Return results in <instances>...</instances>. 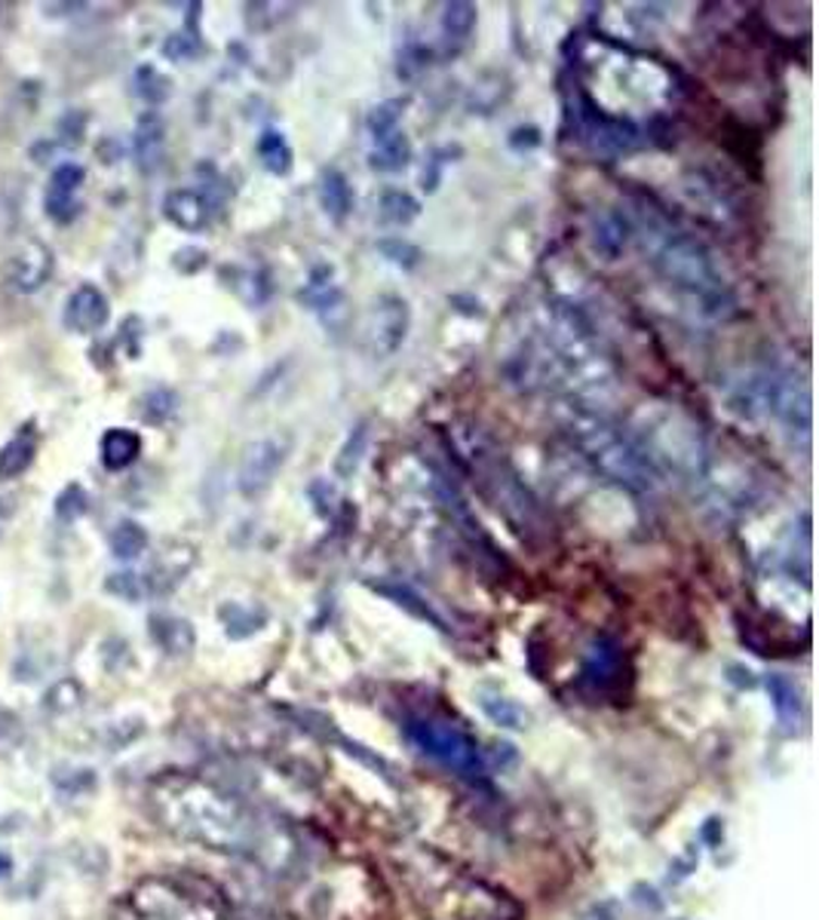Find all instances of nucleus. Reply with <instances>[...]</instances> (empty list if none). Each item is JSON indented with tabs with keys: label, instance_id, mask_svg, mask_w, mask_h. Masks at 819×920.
<instances>
[{
	"label": "nucleus",
	"instance_id": "1",
	"mask_svg": "<svg viewBox=\"0 0 819 920\" xmlns=\"http://www.w3.org/2000/svg\"><path fill=\"white\" fill-rule=\"evenodd\" d=\"M151 804L170 832L212 850H243L256 837L252 819L237 801L185 773L157 780L151 785Z\"/></svg>",
	"mask_w": 819,
	"mask_h": 920
},
{
	"label": "nucleus",
	"instance_id": "2",
	"mask_svg": "<svg viewBox=\"0 0 819 920\" xmlns=\"http://www.w3.org/2000/svg\"><path fill=\"white\" fill-rule=\"evenodd\" d=\"M638 237L645 239L650 261L666 283H672L691 301H697L706 316H724L734 307L731 289L724 286L716 261L700 239L684 234L679 227H669L663 215L657 209H648V206L642 209V234Z\"/></svg>",
	"mask_w": 819,
	"mask_h": 920
},
{
	"label": "nucleus",
	"instance_id": "3",
	"mask_svg": "<svg viewBox=\"0 0 819 920\" xmlns=\"http://www.w3.org/2000/svg\"><path fill=\"white\" fill-rule=\"evenodd\" d=\"M568 430L586 451V458L593 460L605 476L626 485L632 492L654 488L657 470L650 467L645 451L632 439H626L605 414H596L593 409H574Z\"/></svg>",
	"mask_w": 819,
	"mask_h": 920
},
{
	"label": "nucleus",
	"instance_id": "4",
	"mask_svg": "<svg viewBox=\"0 0 819 920\" xmlns=\"http://www.w3.org/2000/svg\"><path fill=\"white\" fill-rule=\"evenodd\" d=\"M564 102H568L564 114L574 129V138L598 160H615L638 145V126L623 114L605 111L581 84L568 86Z\"/></svg>",
	"mask_w": 819,
	"mask_h": 920
},
{
	"label": "nucleus",
	"instance_id": "5",
	"mask_svg": "<svg viewBox=\"0 0 819 920\" xmlns=\"http://www.w3.org/2000/svg\"><path fill=\"white\" fill-rule=\"evenodd\" d=\"M409 736L414 739L418 749L430 755V758H436L439 764L451 767L458 773L479 770V755L473 739L461 728L448 724V721H424V718L411 721Z\"/></svg>",
	"mask_w": 819,
	"mask_h": 920
},
{
	"label": "nucleus",
	"instance_id": "6",
	"mask_svg": "<svg viewBox=\"0 0 819 920\" xmlns=\"http://www.w3.org/2000/svg\"><path fill=\"white\" fill-rule=\"evenodd\" d=\"M406 328H409V304L402 298H393V295L381 298L372 307L369 328H365L372 353L375 357H390L393 350L406 341Z\"/></svg>",
	"mask_w": 819,
	"mask_h": 920
},
{
	"label": "nucleus",
	"instance_id": "7",
	"mask_svg": "<svg viewBox=\"0 0 819 920\" xmlns=\"http://www.w3.org/2000/svg\"><path fill=\"white\" fill-rule=\"evenodd\" d=\"M286 460V443L280 439H258L246 448L243 463H239V488L243 495L256 497L264 488H271L273 476L280 473Z\"/></svg>",
	"mask_w": 819,
	"mask_h": 920
},
{
	"label": "nucleus",
	"instance_id": "8",
	"mask_svg": "<svg viewBox=\"0 0 819 920\" xmlns=\"http://www.w3.org/2000/svg\"><path fill=\"white\" fill-rule=\"evenodd\" d=\"M111 316V304L104 298V291L99 286H80L69 295L65 310H62V323L74 335H96L99 328L108 325Z\"/></svg>",
	"mask_w": 819,
	"mask_h": 920
},
{
	"label": "nucleus",
	"instance_id": "9",
	"mask_svg": "<svg viewBox=\"0 0 819 920\" xmlns=\"http://www.w3.org/2000/svg\"><path fill=\"white\" fill-rule=\"evenodd\" d=\"M84 166H77V163H62V166L52 170L47 197H44L47 215H50L52 222L65 224L74 219V212H77V190L84 185Z\"/></svg>",
	"mask_w": 819,
	"mask_h": 920
},
{
	"label": "nucleus",
	"instance_id": "10",
	"mask_svg": "<svg viewBox=\"0 0 819 920\" xmlns=\"http://www.w3.org/2000/svg\"><path fill=\"white\" fill-rule=\"evenodd\" d=\"M485 485H488L492 500H495L497 507H504V512L510 515L512 522L529 525V519L537 512V507H534V497L522 488V482L512 476L510 470L492 467V470L485 473Z\"/></svg>",
	"mask_w": 819,
	"mask_h": 920
},
{
	"label": "nucleus",
	"instance_id": "11",
	"mask_svg": "<svg viewBox=\"0 0 819 920\" xmlns=\"http://www.w3.org/2000/svg\"><path fill=\"white\" fill-rule=\"evenodd\" d=\"M630 237L632 224L626 222V215H620L615 209L598 212L596 222H593V249H596L605 261H617V258L623 256Z\"/></svg>",
	"mask_w": 819,
	"mask_h": 920
},
{
	"label": "nucleus",
	"instance_id": "12",
	"mask_svg": "<svg viewBox=\"0 0 819 920\" xmlns=\"http://www.w3.org/2000/svg\"><path fill=\"white\" fill-rule=\"evenodd\" d=\"M163 212L182 231H203L206 224H209V200H206L203 194H197V190L190 188L166 194Z\"/></svg>",
	"mask_w": 819,
	"mask_h": 920
},
{
	"label": "nucleus",
	"instance_id": "13",
	"mask_svg": "<svg viewBox=\"0 0 819 920\" xmlns=\"http://www.w3.org/2000/svg\"><path fill=\"white\" fill-rule=\"evenodd\" d=\"M141 451V436L136 430H123V426H114L108 430L102 436V463L108 470H126L133 460L138 458Z\"/></svg>",
	"mask_w": 819,
	"mask_h": 920
},
{
	"label": "nucleus",
	"instance_id": "14",
	"mask_svg": "<svg viewBox=\"0 0 819 920\" xmlns=\"http://www.w3.org/2000/svg\"><path fill=\"white\" fill-rule=\"evenodd\" d=\"M320 203L332 222H344L353 209V190L338 170H325L320 178Z\"/></svg>",
	"mask_w": 819,
	"mask_h": 920
},
{
	"label": "nucleus",
	"instance_id": "15",
	"mask_svg": "<svg viewBox=\"0 0 819 920\" xmlns=\"http://www.w3.org/2000/svg\"><path fill=\"white\" fill-rule=\"evenodd\" d=\"M37 455V439L32 430H22L16 433L10 443L0 448V478H18L32 463H35Z\"/></svg>",
	"mask_w": 819,
	"mask_h": 920
},
{
	"label": "nucleus",
	"instance_id": "16",
	"mask_svg": "<svg viewBox=\"0 0 819 920\" xmlns=\"http://www.w3.org/2000/svg\"><path fill=\"white\" fill-rule=\"evenodd\" d=\"M151 635H154V642L160 645V648L166 650V654H175V657H182V654H188L190 648H194V630H190L188 620H178V617H154L151 620Z\"/></svg>",
	"mask_w": 819,
	"mask_h": 920
},
{
	"label": "nucleus",
	"instance_id": "17",
	"mask_svg": "<svg viewBox=\"0 0 819 920\" xmlns=\"http://www.w3.org/2000/svg\"><path fill=\"white\" fill-rule=\"evenodd\" d=\"M411 160V145L409 136L402 129H396L393 136L381 138L377 148L372 151V170L381 172H399L409 166Z\"/></svg>",
	"mask_w": 819,
	"mask_h": 920
},
{
	"label": "nucleus",
	"instance_id": "18",
	"mask_svg": "<svg viewBox=\"0 0 819 920\" xmlns=\"http://www.w3.org/2000/svg\"><path fill=\"white\" fill-rule=\"evenodd\" d=\"M108 544H111V552H114L117 559L129 562V559H138V556L148 549V534H145V529H141L138 522L123 519L117 529L111 531Z\"/></svg>",
	"mask_w": 819,
	"mask_h": 920
},
{
	"label": "nucleus",
	"instance_id": "19",
	"mask_svg": "<svg viewBox=\"0 0 819 920\" xmlns=\"http://www.w3.org/2000/svg\"><path fill=\"white\" fill-rule=\"evenodd\" d=\"M258 157L273 175H286L291 170V148L280 129H264L258 138Z\"/></svg>",
	"mask_w": 819,
	"mask_h": 920
},
{
	"label": "nucleus",
	"instance_id": "20",
	"mask_svg": "<svg viewBox=\"0 0 819 920\" xmlns=\"http://www.w3.org/2000/svg\"><path fill=\"white\" fill-rule=\"evenodd\" d=\"M298 298H301L310 310H325V307L335 304V301L342 298V291L332 283V268H317L308 286L298 291Z\"/></svg>",
	"mask_w": 819,
	"mask_h": 920
},
{
	"label": "nucleus",
	"instance_id": "21",
	"mask_svg": "<svg viewBox=\"0 0 819 920\" xmlns=\"http://www.w3.org/2000/svg\"><path fill=\"white\" fill-rule=\"evenodd\" d=\"M421 215V203L402 194V190H387L381 197V222L384 224H409Z\"/></svg>",
	"mask_w": 819,
	"mask_h": 920
},
{
	"label": "nucleus",
	"instance_id": "22",
	"mask_svg": "<svg viewBox=\"0 0 819 920\" xmlns=\"http://www.w3.org/2000/svg\"><path fill=\"white\" fill-rule=\"evenodd\" d=\"M473 25H476V7L473 3H448L445 7L443 32L448 35V40L463 43L467 37L473 35Z\"/></svg>",
	"mask_w": 819,
	"mask_h": 920
},
{
	"label": "nucleus",
	"instance_id": "23",
	"mask_svg": "<svg viewBox=\"0 0 819 920\" xmlns=\"http://www.w3.org/2000/svg\"><path fill=\"white\" fill-rule=\"evenodd\" d=\"M365 445H369V424H359L350 436H347V443H344L342 455H338V460H335V473L342 478H350L353 473H357L359 460H362V451H365Z\"/></svg>",
	"mask_w": 819,
	"mask_h": 920
},
{
	"label": "nucleus",
	"instance_id": "24",
	"mask_svg": "<svg viewBox=\"0 0 819 920\" xmlns=\"http://www.w3.org/2000/svg\"><path fill=\"white\" fill-rule=\"evenodd\" d=\"M402 108H406V102L402 99H390V102H381L369 114V133H372V138H375V145L381 141V138L393 136L396 129H399V117H402Z\"/></svg>",
	"mask_w": 819,
	"mask_h": 920
},
{
	"label": "nucleus",
	"instance_id": "25",
	"mask_svg": "<svg viewBox=\"0 0 819 920\" xmlns=\"http://www.w3.org/2000/svg\"><path fill=\"white\" fill-rule=\"evenodd\" d=\"M222 617L231 638H246V635H252V632L261 630V623H264V611L256 613L252 608H239V605H227V608H222Z\"/></svg>",
	"mask_w": 819,
	"mask_h": 920
},
{
	"label": "nucleus",
	"instance_id": "26",
	"mask_svg": "<svg viewBox=\"0 0 819 920\" xmlns=\"http://www.w3.org/2000/svg\"><path fill=\"white\" fill-rule=\"evenodd\" d=\"M80 699H84V691H80V684L77 682H55L47 691V697H44V706L50 709V712H71V709H77L80 706Z\"/></svg>",
	"mask_w": 819,
	"mask_h": 920
},
{
	"label": "nucleus",
	"instance_id": "27",
	"mask_svg": "<svg viewBox=\"0 0 819 920\" xmlns=\"http://www.w3.org/2000/svg\"><path fill=\"white\" fill-rule=\"evenodd\" d=\"M768 691L780 716L792 718L798 712V691H795V684L789 682V679H783V675H770Z\"/></svg>",
	"mask_w": 819,
	"mask_h": 920
},
{
	"label": "nucleus",
	"instance_id": "28",
	"mask_svg": "<svg viewBox=\"0 0 819 920\" xmlns=\"http://www.w3.org/2000/svg\"><path fill=\"white\" fill-rule=\"evenodd\" d=\"M377 252L387 258V261H393V264L406 268V271H411V268L421 261V249L406 243V239H381V243H377Z\"/></svg>",
	"mask_w": 819,
	"mask_h": 920
},
{
	"label": "nucleus",
	"instance_id": "29",
	"mask_svg": "<svg viewBox=\"0 0 819 920\" xmlns=\"http://www.w3.org/2000/svg\"><path fill=\"white\" fill-rule=\"evenodd\" d=\"M141 126H148V133L145 129H138V157L145 160V163H160L157 157H160V141H163V129H160V120L148 117L141 120Z\"/></svg>",
	"mask_w": 819,
	"mask_h": 920
},
{
	"label": "nucleus",
	"instance_id": "30",
	"mask_svg": "<svg viewBox=\"0 0 819 920\" xmlns=\"http://www.w3.org/2000/svg\"><path fill=\"white\" fill-rule=\"evenodd\" d=\"M86 512V492L80 488V485H69L62 495H59V500H55V515L62 519V522H74V519H80Z\"/></svg>",
	"mask_w": 819,
	"mask_h": 920
},
{
	"label": "nucleus",
	"instance_id": "31",
	"mask_svg": "<svg viewBox=\"0 0 819 920\" xmlns=\"http://www.w3.org/2000/svg\"><path fill=\"white\" fill-rule=\"evenodd\" d=\"M377 589H381L384 596L396 598L399 605H406V608H409V611L418 613V617H427V620H433V623H439V620L433 617V611H430V608H427V601H421V598H418V596H414V593H411L409 586H390V583H381Z\"/></svg>",
	"mask_w": 819,
	"mask_h": 920
},
{
	"label": "nucleus",
	"instance_id": "32",
	"mask_svg": "<svg viewBox=\"0 0 819 920\" xmlns=\"http://www.w3.org/2000/svg\"><path fill=\"white\" fill-rule=\"evenodd\" d=\"M485 712L495 718L497 724H504V728H522V721H525L522 709L507 703V699H500V703H485Z\"/></svg>",
	"mask_w": 819,
	"mask_h": 920
},
{
	"label": "nucleus",
	"instance_id": "33",
	"mask_svg": "<svg viewBox=\"0 0 819 920\" xmlns=\"http://www.w3.org/2000/svg\"><path fill=\"white\" fill-rule=\"evenodd\" d=\"M22 743V721L13 712H0V751H13Z\"/></svg>",
	"mask_w": 819,
	"mask_h": 920
},
{
	"label": "nucleus",
	"instance_id": "34",
	"mask_svg": "<svg viewBox=\"0 0 819 920\" xmlns=\"http://www.w3.org/2000/svg\"><path fill=\"white\" fill-rule=\"evenodd\" d=\"M108 589L117 593V596L129 598V601H136V598L141 596V586H138L136 574H114V577L108 580Z\"/></svg>",
	"mask_w": 819,
	"mask_h": 920
},
{
	"label": "nucleus",
	"instance_id": "35",
	"mask_svg": "<svg viewBox=\"0 0 819 920\" xmlns=\"http://www.w3.org/2000/svg\"><path fill=\"white\" fill-rule=\"evenodd\" d=\"M200 50V43H197V37H188V35H175L166 43V55L170 59H188V55H194V52Z\"/></svg>",
	"mask_w": 819,
	"mask_h": 920
},
{
	"label": "nucleus",
	"instance_id": "36",
	"mask_svg": "<svg viewBox=\"0 0 819 920\" xmlns=\"http://www.w3.org/2000/svg\"><path fill=\"white\" fill-rule=\"evenodd\" d=\"M13 874V856L7 850H0V881H7Z\"/></svg>",
	"mask_w": 819,
	"mask_h": 920
},
{
	"label": "nucleus",
	"instance_id": "37",
	"mask_svg": "<svg viewBox=\"0 0 819 920\" xmlns=\"http://www.w3.org/2000/svg\"><path fill=\"white\" fill-rule=\"evenodd\" d=\"M3 503H7V500L0 497V525H3V512H7V507H3Z\"/></svg>",
	"mask_w": 819,
	"mask_h": 920
}]
</instances>
